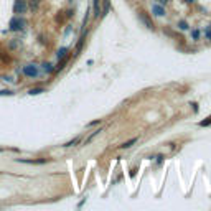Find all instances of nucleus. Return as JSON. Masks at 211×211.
Masks as SVG:
<instances>
[{
  "instance_id": "obj_1",
  "label": "nucleus",
  "mask_w": 211,
  "mask_h": 211,
  "mask_svg": "<svg viewBox=\"0 0 211 211\" xmlns=\"http://www.w3.org/2000/svg\"><path fill=\"white\" fill-rule=\"evenodd\" d=\"M28 5H27V0H15V5H13V12L18 13V15H23L27 13Z\"/></svg>"
},
{
  "instance_id": "obj_2",
  "label": "nucleus",
  "mask_w": 211,
  "mask_h": 211,
  "mask_svg": "<svg viewBox=\"0 0 211 211\" xmlns=\"http://www.w3.org/2000/svg\"><path fill=\"white\" fill-rule=\"evenodd\" d=\"M23 74L28 76V78H36L38 76V68L33 66V64H27V66H23Z\"/></svg>"
},
{
  "instance_id": "obj_3",
  "label": "nucleus",
  "mask_w": 211,
  "mask_h": 211,
  "mask_svg": "<svg viewBox=\"0 0 211 211\" xmlns=\"http://www.w3.org/2000/svg\"><path fill=\"white\" fill-rule=\"evenodd\" d=\"M23 27H25V22L20 20L18 17H15V18H12V20H10V30L18 31V30H22Z\"/></svg>"
},
{
  "instance_id": "obj_4",
  "label": "nucleus",
  "mask_w": 211,
  "mask_h": 211,
  "mask_svg": "<svg viewBox=\"0 0 211 211\" xmlns=\"http://www.w3.org/2000/svg\"><path fill=\"white\" fill-rule=\"evenodd\" d=\"M139 18L143 22V25H145L148 30H153V22L150 20V17H148L145 12H139Z\"/></svg>"
},
{
  "instance_id": "obj_5",
  "label": "nucleus",
  "mask_w": 211,
  "mask_h": 211,
  "mask_svg": "<svg viewBox=\"0 0 211 211\" xmlns=\"http://www.w3.org/2000/svg\"><path fill=\"white\" fill-rule=\"evenodd\" d=\"M109 7H111V0H102V12H101V17H106L109 13Z\"/></svg>"
},
{
  "instance_id": "obj_6",
  "label": "nucleus",
  "mask_w": 211,
  "mask_h": 211,
  "mask_svg": "<svg viewBox=\"0 0 211 211\" xmlns=\"http://www.w3.org/2000/svg\"><path fill=\"white\" fill-rule=\"evenodd\" d=\"M18 162H22V163H35V165H41V163H46V158H41V160H23V158H20Z\"/></svg>"
},
{
  "instance_id": "obj_7",
  "label": "nucleus",
  "mask_w": 211,
  "mask_h": 211,
  "mask_svg": "<svg viewBox=\"0 0 211 211\" xmlns=\"http://www.w3.org/2000/svg\"><path fill=\"white\" fill-rule=\"evenodd\" d=\"M137 142V137H134V139H130V140H127V142H124L122 145H121V148H130L134 143Z\"/></svg>"
},
{
  "instance_id": "obj_8",
  "label": "nucleus",
  "mask_w": 211,
  "mask_h": 211,
  "mask_svg": "<svg viewBox=\"0 0 211 211\" xmlns=\"http://www.w3.org/2000/svg\"><path fill=\"white\" fill-rule=\"evenodd\" d=\"M68 56H64V58H61V61H60V63H58V66H56V68H55V71H60V69H63L64 68V64L66 63H68Z\"/></svg>"
},
{
  "instance_id": "obj_9",
  "label": "nucleus",
  "mask_w": 211,
  "mask_h": 211,
  "mask_svg": "<svg viewBox=\"0 0 211 211\" xmlns=\"http://www.w3.org/2000/svg\"><path fill=\"white\" fill-rule=\"evenodd\" d=\"M153 12H155V15H158V17H162V15H165V10L162 8L160 5H153V8H152Z\"/></svg>"
},
{
  "instance_id": "obj_10",
  "label": "nucleus",
  "mask_w": 211,
  "mask_h": 211,
  "mask_svg": "<svg viewBox=\"0 0 211 211\" xmlns=\"http://www.w3.org/2000/svg\"><path fill=\"white\" fill-rule=\"evenodd\" d=\"M41 93H45V89H43V88H33V89L28 91V94H30V96H38Z\"/></svg>"
},
{
  "instance_id": "obj_11",
  "label": "nucleus",
  "mask_w": 211,
  "mask_h": 211,
  "mask_svg": "<svg viewBox=\"0 0 211 211\" xmlns=\"http://www.w3.org/2000/svg\"><path fill=\"white\" fill-rule=\"evenodd\" d=\"M30 7H31V10H38V7H40V0H30Z\"/></svg>"
},
{
  "instance_id": "obj_12",
  "label": "nucleus",
  "mask_w": 211,
  "mask_h": 211,
  "mask_svg": "<svg viewBox=\"0 0 211 211\" xmlns=\"http://www.w3.org/2000/svg\"><path fill=\"white\" fill-rule=\"evenodd\" d=\"M200 126H201V127H208V126H211V116H209L208 119H205V121H201Z\"/></svg>"
},
{
  "instance_id": "obj_13",
  "label": "nucleus",
  "mask_w": 211,
  "mask_h": 211,
  "mask_svg": "<svg viewBox=\"0 0 211 211\" xmlns=\"http://www.w3.org/2000/svg\"><path fill=\"white\" fill-rule=\"evenodd\" d=\"M78 142H79V139L76 137V139H73V140L66 142V143H64V147H73V145H76V143H78Z\"/></svg>"
},
{
  "instance_id": "obj_14",
  "label": "nucleus",
  "mask_w": 211,
  "mask_h": 211,
  "mask_svg": "<svg viewBox=\"0 0 211 211\" xmlns=\"http://www.w3.org/2000/svg\"><path fill=\"white\" fill-rule=\"evenodd\" d=\"M178 27H180V30H188V23H186L185 20H180L178 22Z\"/></svg>"
},
{
  "instance_id": "obj_15",
  "label": "nucleus",
  "mask_w": 211,
  "mask_h": 211,
  "mask_svg": "<svg viewBox=\"0 0 211 211\" xmlns=\"http://www.w3.org/2000/svg\"><path fill=\"white\" fill-rule=\"evenodd\" d=\"M66 51H68L66 48H61V50H58V58H64V56H66Z\"/></svg>"
},
{
  "instance_id": "obj_16",
  "label": "nucleus",
  "mask_w": 211,
  "mask_h": 211,
  "mask_svg": "<svg viewBox=\"0 0 211 211\" xmlns=\"http://www.w3.org/2000/svg\"><path fill=\"white\" fill-rule=\"evenodd\" d=\"M43 68H45V71H48V73H51V71H53V68H51L50 63H45V64H43Z\"/></svg>"
},
{
  "instance_id": "obj_17",
  "label": "nucleus",
  "mask_w": 211,
  "mask_h": 211,
  "mask_svg": "<svg viewBox=\"0 0 211 211\" xmlns=\"http://www.w3.org/2000/svg\"><path fill=\"white\" fill-rule=\"evenodd\" d=\"M198 35H200L198 30H195V31H193V38H198Z\"/></svg>"
},
{
  "instance_id": "obj_18",
  "label": "nucleus",
  "mask_w": 211,
  "mask_h": 211,
  "mask_svg": "<svg viewBox=\"0 0 211 211\" xmlns=\"http://www.w3.org/2000/svg\"><path fill=\"white\" fill-rule=\"evenodd\" d=\"M157 2H160V3H168L170 0H157Z\"/></svg>"
},
{
  "instance_id": "obj_19",
  "label": "nucleus",
  "mask_w": 211,
  "mask_h": 211,
  "mask_svg": "<svg viewBox=\"0 0 211 211\" xmlns=\"http://www.w3.org/2000/svg\"><path fill=\"white\" fill-rule=\"evenodd\" d=\"M183 2H186V3H190V2H195V0H183Z\"/></svg>"
}]
</instances>
